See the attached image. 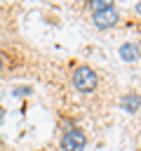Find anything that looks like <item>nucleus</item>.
<instances>
[{
	"mask_svg": "<svg viewBox=\"0 0 141 151\" xmlns=\"http://www.w3.org/2000/svg\"><path fill=\"white\" fill-rule=\"evenodd\" d=\"M92 17H94V24H96L99 28H113V26L120 21V14H118V9H115L113 5H108V7L99 9V12H94Z\"/></svg>",
	"mask_w": 141,
	"mask_h": 151,
	"instance_id": "obj_3",
	"label": "nucleus"
},
{
	"mask_svg": "<svg viewBox=\"0 0 141 151\" xmlns=\"http://www.w3.org/2000/svg\"><path fill=\"white\" fill-rule=\"evenodd\" d=\"M14 94H31V87H14Z\"/></svg>",
	"mask_w": 141,
	"mask_h": 151,
	"instance_id": "obj_7",
	"label": "nucleus"
},
{
	"mask_svg": "<svg viewBox=\"0 0 141 151\" xmlns=\"http://www.w3.org/2000/svg\"><path fill=\"white\" fill-rule=\"evenodd\" d=\"M0 118H2V106H0Z\"/></svg>",
	"mask_w": 141,
	"mask_h": 151,
	"instance_id": "obj_8",
	"label": "nucleus"
},
{
	"mask_svg": "<svg viewBox=\"0 0 141 151\" xmlns=\"http://www.w3.org/2000/svg\"><path fill=\"white\" fill-rule=\"evenodd\" d=\"M0 68H2V59H0Z\"/></svg>",
	"mask_w": 141,
	"mask_h": 151,
	"instance_id": "obj_9",
	"label": "nucleus"
},
{
	"mask_svg": "<svg viewBox=\"0 0 141 151\" xmlns=\"http://www.w3.org/2000/svg\"><path fill=\"white\" fill-rule=\"evenodd\" d=\"M85 144H87V137L82 134V130L73 127V130L63 132V139H61V149L63 151H82Z\"/></svg>",
	"mask_w": 141,
	"mask_h": 151,
	"instance_id": "obj_2",
	"label": "nucleus"
},
{
	"mask_svg": "<svg viewBox=\"0 0 141 151\" xmlns=\"http://www.w3.org/2000/svg\"><path fill=\"white\" fill-rule=\"evenodd\" d=\"M120 57H122L125 61H136V59H139V47H136L134 42H125V45L120 47Z\"/></svg>",
	"mask_w": 141,
	"mask_h": 151,
	"instance_id": "obj_5",
	"label": "nucleus"
},
{
	"mask_svg": "<svg viewBox=\"0 0 141 151\" xmlns=\"http://www.w3.org/2000/svg\"><path fill=\"white\" fill-rule=\"evenodd\" d=\"M139 106H141V97H139L136 92H129L127 97H122V109H125L127 113H134Z\"/></svg>",
	"mask_w": 141,
	"mask_h": 151,
	"instance_id": "obj_4",
	"label": "nucleus"
},
{
	"mask_svg": "<svg viewBox=\"0 0 141 151\" xmlns=\"http://www.w3.org/2000/svg\"><path fill=\"white\" fill-rule=\"evenodd\" d=\"M73 85L80 90V92H94L96 85H99V76L89 68V66H78L73 71Z\"/></svg>",
	"mask_w": 141,
	"mask_h": 151,
	"instance_id": "obj_1",
	"label": "nucleus"
},
{
	"mask_svg": "<svg viewBox=\"0 0 141 151\" xmlns=\"http://www.w3.org/2000/svg\"><path fill=\"white\" fill-rule=\"evenodd\" d=\"M87 5H89V7L94 9V12H99V9H103V7H108L110 2H103V0H92V2H87Z\"/></svg>",
	"mask_w": 141,
	"mask_h": 151,
	"instance_id": "obj_6",
	"label": "nucleus"
}]
</instances>
